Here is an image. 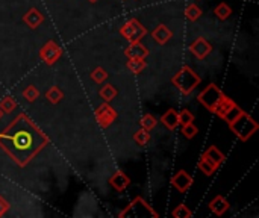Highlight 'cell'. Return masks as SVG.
I'll return each instance as SVG.
<instances>
[{
  "instance_id": "e575fe53",
  "label": "cell",
  "mask_w": 259,
  "mask_h": 218,
  "mask_svg": "<svg viewBox=\"0 0 259 218\" xmlns=\"http://www.w3.org/2000/svg\"><path fill=\"white\" fill-rule=\"evenodd\" d=\"M2 115H3V112H2V109H0V118H2Z\"/></svg>"
},
{
  "instance_id": "5b68a950",
  "label": "cell",
  "mask_w": 259,
  "mask_h": 218,
  "mask_svg": "<svg viewBox=\"0 0 259 218\" xmlns=\"http://www.w3.org/2000/svg\"><path fill=\"white\" fill-rule=\"evenodd\" d=\"M118 33L127 42H137V41H141L147 35V29L137 18H129L126 23H123L120 26Z\"/></svg>"
},
{
  "instance_id": "d6986e66",
  "label": "cell",
  "mask_w": 259,
  "mask_h": 218,
  "mask_svg": "<svg viewBox=\"0 0 259 218\" xmlns=\"http://www.w3.org/2000/svg\"><path fill=\"white\" fill-rule=\"evenodd\" d=\"M117 94H118V91H117V88H115L112 83L103 85V86L100 88V91H99L100 99H103V102H108V103H111V102L117 97Z\"/></svg>"
},
{
  "instance_id": "7c38bea8",
  "label": "cell",
  "mask_w": 259,
  "mask_h": 218,
  "mask_svg": "<svg viewBox=\"0 0 259 218\" xmlns=\"http://www.w3.org/2000/svg\"><path fill=\"white\" fill-rule=\"evenodd\" d=\"M23 23L29 27V29H32V30H35V29H38L42 23H44V15L36 9V8H30L29 11H26L24 14H23Z\"/></svg>"
},
{
  "instance_id": "1f68e13d",
  "label": "cell",
  "mask_w": 259,
  "mask_h": 218,
  "mask_svg": "<svg viewBox=\"0 0 259 218\" xmlns=\"http://www.w3.org/2000/svg\"><path fill=\"white\" fill-rule=\"evenodd\" d=\"M197 127L193 124V123H188V124H185V126H182V135L187 138V140H193L196 135H197Z\"/></svg>"
},
{
  "instance_id": "4316f807",
  "label": "cell",
  "mask_w": 259,
  "mask_h": 218,
  "mask_svg": "<svg viewBox=\"0 0 259 218\" xmlns=\"http://www.w3.org/2000/svg\"><path fill=\"white\" fill-rule=\"evenodd\" d=\"M140 124H141V127L143 129H146V130H153L155 127H156V124H158V120H156V117L153 115V114H144L143 117H141V120H140Z\"/></svg>"
},
{
  "instance_id": "d590c367",
  "label": "cell",
  "mask_w": 259,
  "mask_h": 218,
  "mask_svg": "<svg viewBox=\"0 0 259 218\" xmlns=\"http://www.w3.org/2000/svg\"><path fill=\"white\" fill-rule=\"evenodd\" d=\"M123 2H126V0H123Z\"/></svg>"
},
{
  "instance_id": "e0dca14e",
  "label": "cell",
  "mask_w": 259,
  "mask_h": 218,
  "mask_svg": "<svg viewBox=\"0 0 259 218\" xmlns=\"http://www.w3.org/2000/svg\"><path fill=\"white\" fill-rule=\"evenodd\" d=\"M202 156H205V158H208L209 161H212L214 164H217L219 167L225 162V159H226V156L222 153V150L217 147V146H209L203 153H202Z\"/></svg>"
},
{
  "instance_id": "6da1fadb",
  "label": "cell",
  "mask_w": 259,
  "mask_h": 218,
  "mask_svg": "<svg viewBox=\"0 0 259 218\" xmlns=\"http://www.w3.org/2000/svg\"><path fill=\"white\" fill-rule=\"evenodd\" d=\"M49 143V137L24 112L12 118L0 132V150L20 168L27 167Z\"/></svg>"
},
{
  "instance_id": "ffe728a7",
  "label": "cell",
  "mask_w": 259,
  "mask_h": 218,
  "mask_svg": "<svg viewBox=\"0 0 259 218\" xmlns=\"http://www.w3.org/2000/svg\"><path fill=\"white\" fill-rule=\"evenodd\" d=\"M46 99L52 103V105H58L62 99H64V93L59 86L53 85L46 91Z\"/></svg>"
},
{
  "instance_id": "8fae6325",
  "label": "cell",
  "mask_w": 259,
  "mask_h": 218,
  "mask_svg": "<svg viewBox=\"0 0 259 218\" xmlns=\"http://www.w3.org/2000/svg\"><path fill=\"white\" fill-rule=\"evenodd\" d=\"M193 176L187 173L185 170H179L173 178H171V185L179 191V193H187L193 187Z\"/></svg>"
},
{
  "instance_id": "7a4b0ae2",
  "label": "cell",
  "mask_w": 259,
  "mask_h": 218,
  "mask_svg": "<svg viewBox=\"0 0 259 218\" xmlns=\"http://www.w3.org/2000/svg\"><path fill=\"white\" fill-rule=\"evenodd\" d=\"M202 77L190 67V65H182L176 74L171 77V83L184 94V96H190L194 93V90L200 85Z\"/></svg>"
},
{
  "instance_id": "f546056e",
  "label": "cell",
  "mask_w": 259,
  "mask_h": 218,
  "mask_svg": "<svg viewBox=\"0 0 259 218\" xmlns=\"http://www.w3.org/2000/svg\"><path fill=\"white\" fill-rule=\"evenodd\" d=\"M171 215L175 218H191L193 217V212L190 211V208L187 205L181 203V205H178L175 208V211L171 212Z\"/></svg>"
},
{
  "instance_id": "d6a6232c",
  "label": "cell",
  "mask_w": 259,
  "mask_h": 218,
  "mask_svg": "<svg viewBox=\"0 0 259 218\" xmlns=\"http://www.w3.org/2000/svg\"><path fill=\"white\" fill-rule=\"evenodd\" d=\"M9 208H11L9 202H8L3 196H0V217H3V215L9 211Z\"/></svg>"
},
{
  "instance_id": "ba28073f",
  "label": "cell",
  "mask_w": 259,
  "mask_h": 218,
  "mask_svg": "<svg viewBox=\"0 0 259 218\" xmlns=\"http://www.w3.org/2000/svg\"><path fill=\"white\" fill-rule=\"evenodd\" d=\"M38 56L42 62H46L47 65H53L55 62L59 61V58L62 56V49L61 46L53 41V39H49L38 52Z\"/></svg>"
},
{
  "instance_id": "52a82bcc",
  "label": "cell",
  "mask_w": 259,
  "mask_h": 218,
  "mask_svg": "<svg viewBox=\"0 0 259 218\" xmlns=\"http://www.w3.org/2000/svg\"><path fill=\"white\" fill-rule=\"evenodd\" d=\"M243 112V109L231 99V97H228L226 94L222 97V100H220V103H219V106H217V109H215V115L219 117V118H222V120H225L226 123H231L235 117H238L240 114Z\"/></svg>"
},
{
  "instance_id": "9c48e42d",
  "label": "cell",
  "mask_w": 259,
  "mask_h": 218,
  "mask_svg": "<svg viewBox=\"0 0 259 218\" xmlns=\"http://www.w3.org/2000/svg\"><path fill=\"white\" fill-rule=\"evenodd\" d=\"M96 121H97V124L102 127V129H108L115 120H117V117H118V114H117V111L108 103V102H105V103H102L97 109H96Z\"/></svg>"
},
{
  "instance_id": "484cf974",
  "label": "cell",
  "mask_w": 259,
  "mask_h": 218,
  "mask_svg": "<svg viewBox=\"0 0 259 218\" xmlns=\"http://www.w3.org/2000/svg\"><path fill=\"white\" fill-rule=\"evenodd\" d=\"M15 108H17V102L11 96H5L0 100V109H2L3 114H11V112L15 111Z\"/></svg>"
},
{
  "instance_id": "9a60e30c",
  "label": "cell",
  "mask_w": 259,
  "mask_h": 218,
  "mask_svg": "<svg viewBox=\"0 0 259 218\" xmlns=\"http://www.w3.org/2000/svg\"><path fill=\"white\" fill-rule=\"evenodd\" d=\"M231 208V203L228 202V199H225L223 196H215L211 202H209V209L212 214H215L217 217H222L223 214H226Z\"/></svg>"
},
{
  "instance_id": "4dcf8cb0",
  "label": "cell",
  "mask_w": 259,
  "mask_h": 218,
  "mask_svg": "<svg viewBox=\"0 0 259 218\" xmlns=\"http://www.w3.org/2000/svg\"><path fill=\"white\" fill-rule=\"evenodd\" d=\"M178 121H179V126H185L188 123H193L194 121V114L188 109H184L181 112H178Z\"/></svg>"
},
{
  "instance_id": "836d02e7",
  "label": "cell",
  "mask_w": 259,
  "mask_h": 218,
  "mask_svg": "<svg viewBox=\"0 0 259 218\" xmlns=\"http://www.w3.org/2000/svg\"><path fill=\"white\" fill-rule=\"evenodd\" d=\"M88 2H90V3H96L97 0H88Z\"/></svg>"
},
{
  "instance_id": "2e32d148",
  "label": "cell",
  "mask_w": 259,
  "mask_h": 218,
  "mask_svg": "<svg viewBox=\"0 0 259 218\" xmlns=\"http://www.w3.org/2000/svg\"><path fill=\"white\" fill-rule=\"evenodd\" d=\"M173 36V32L168 29V26L165 24H158L153 30H152V38L159 44V46H164L167 44Z\"/></svg>"
},
{
  "instance_id": "8992f818",
  "label": "cell",
  "mask_w": 259,
  "mask_h": 218,
  "mask_svg": "<svg viewBox=\"0 0 259 218\" xmlns=\"http://www.w3.org/2000/svg\"><path fill=\"white\" fill-rule=\"evenodd\" d=\"M223 96H225V93H223L215 83H209V85L199 94L197 100H199L209 112L214 114Z\"/></svg>"
},
{
  "instance_id": "f1b7e54d",
  "label": "cell",
  "mask_w": 259,
  "mask_h": 218,
  "mask_svg": "<svg viewBox=\"0 0 259 218\" xmlns=\"http://www.w3.org/2000/svg\"><path fill=\"white\" fill-rule=\"evenodd\" d=\"M21 96H23V99H24L26 102H29V103H33V102L38 99V96H39V91H38V88H36L35 85H29V86H26V88L23 90Z\"/></svg>"
},
{
  "instance_id": "30bf717a",
  "label": "cell",
  "mask_w": 259,
  "mask_h": 218,
  "mask_svg": "<svg viewBox=\"0 0 259 218\" xmlns=\"http://www.w3.org/2000/svg\"><path fill=\"white\" fill-rule=\"evenodd\" d=\"M190 52H191V55L194 56V58H197V59H205L211 52H212V46H211V42H208V39L206 38H203V36H199V38H196L191 44H190Z\"/></svg>"
},
{
  "instance_id": "3957f363",
  "label": "cell",
  "mask_w": 259,
  "mask_h": 218,
  "mask_svg": "<svg viewBox=\"0 0 259 218\" xmlns=\"http://www.w3.org/2000/svg\"><path fill=\"white\" fill-rule=\"evenodd\" d=\"M229 124V129L241 140V141H249L253 134L259 129V124L252 118V115H249L247 112H241L238 117H235Z\"/></svg>"
},
{
  "instance_id": "d4e9b609",
  "label": "cell",
  "mask_w": 259,
  "mask_h": 218,
  "mask_svg": "<svg viewBox=\"0 0 259 218\" xmlns=\"http://www.w3.org/2000/svg\"><path fill=\"white\" fill-rule=\"evenodd\" d=\"M150 138H152V135H150V132L149 130H146V129H138L135 134H134V141L138 144V146H147L149 143H150Z\"/></svg>"
},
{
  "instance_id": "4fadbf2b",
  "label": "cell",
  "mask_w": 259,
  "mask_h": 218,
  "mask_svg": "<svg viewBox=\"0 0 259 218\" xmlns=\"http://www.w3.org/2000/svg\"><path fill=\"white\" fill-rule=\"evenodd\" d=\"M109 185H111L117 193H123V191H126V190L131 187V178H129L124 171L118 170V171H115V173L109 178Z\"/></svg>"
},
{
  "instance_id": "44dd1931",
  "label": "cell",
  "mask_w": 259,
  "mask_h": 218,
  "mask_svg": "<svg viewBox=\"0 0 259 218\" xmlns=\"http://www.w3.org/2000/svg\"><path fill=\"white\" fill-rule=\"evenodd\" d=\"M199 170L203 171V175H206V176H212L219 170V165L214 164L212 161H209L208 158L202 156L200 161H199Z\"/></svg>"
},
{
  "instance_id": "7402d4cb",
  "label": "cell",
  "mask_w": 259,
  "mask_h": 218,
  "mask_svg": "<svg viewBox=\"0 0 259 218\" xmlns=\"http://www.w3.org/2000/svg\"><path fill=\"white\" fill-rule=\"evenodd\" d=\"M214 14H215V17H217L219 20L225 21V20H228V18L232 15V8H231L228 3L222 2V3H219V5L214 8Z\"/></svg>"
},
{
  "instance_id": "ac0fdd59",
  "label": "cell",
  "mask_w": 259,
  "mask_h": 218,
  "mask_svg": "<svg viewBox=\"0 0 259 218\" xmlns=\"http://www.w3.org/2000/svg\"><path fill=\"white\" fill-rule=\"evenodd\" d=\"M161 123L168 129V130H176V127L179 126L178 121V112L175 109H168L161 115Z\"/></svg>"
},
{
  "instance_id": "5bb4252c",
  "label": "cell",
  "mask_w": 259,
  "mask_h": 218,
  "mask_svg": "<svg viewBox=\"0 0 259 218\" xmlns=\"http://www.w3.org/2000/svg\"><path fill=\"white\" fill-rule=\"evenodd\" d=\"M124 55L127 56V59H146L149 56V50L144 44H141V41H137L129 42L124 50Z\"/></svg>"
},
{
  "instance_id": "603a6c76",
  "label": "cell",
  "mask_w": 259,
  "mask_h": 218,
  "mask_svg": "<svg viewBox=\"0 0 259 218\" xmlns=\"http://www.w3.org/2000/svg\"><path fill=\"white\" fill-rule=\"evenodd\" d=\"M90 77H91V80H93L94 83H97V85H102V83H105V82L108 80V77H109V73H108V71H106L103 67H96V68L91 71Z\"/></svg>"
},
{
  "instance_id": "cb8c5ba5",
  "label": "cell",
  "mask_w": 259,
  "mask_h": 218,
  "mask_svg": "<svg viewBox=\"0 0 259 218\" xmlns=\"http://www.w3.org/2000/svg\"><path fill=\"white\" fill-rule=\"evenodd\" d=\"M147 67L146 59H129L127 61V70L134 74H140L141 71H144Z\"/></svg>"
},
{
  "instance_id": "83f0119b",
  "label": "cell",
  "mask_w": 259,
  "mask_h": 218,
  "mask_svg": "<svg viewBox=\"0 0 259 218\" xmlns=\"http://www.w3.org/2000/svg\"><path fill=\"white\" fill-rule=\"evenodd\" d=\"M185 15H187V20H188V21H197V20L202 17V9H200L196 3H191V5L187 6Z\"/></svg>"
},
{
  "instance_id": "277c9868",
  "label": "cell",
  "mask_w": 259,
  "mask_h": 218,
  "mask_svg": "<svg viewBox=\"0 0 259 218\" xmlns=\"http://www.w3.org/2000/svg\"><path fill=\"white\" fill-rule=\"evenodd\" d=\"M124 217H144V218H158V212L149 205L146 203V200L143 197H135L120 214H118V218H124Z\"/></svg>"
}]
</instances>
